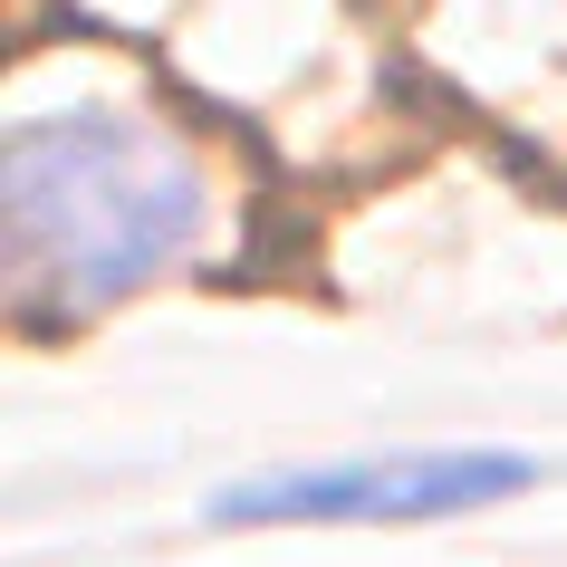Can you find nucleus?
I'll return each mask as SVG.
<instances>
[{"instance_id":"nucleus-2","label":"nucleus","mask_w":567,"mask_h":567,"mask_svg":"<svg viewBox=\"0 0 567 567\" xmlns=\"http://www.w3.org/2000/svg\"><path fill=\"white\" fill-rule=\"evenodd\" d=\"M538 462L501 443H414V452H365V462H318V472H269L212 491V529H423L462 519L509 491H529Z\"/></svg>"},{"instance_id":"nucleus-1","label":"nucleus","mask_w":567,"mask_h":567,"mask_svg":"<svg viewBox=\"0 0 567 567\" xmlns=\"http://www.w3.org/2000/svg\"><path fill=\"white\" fill-rule=\"evenodd\" d=\"M212 240V164L164 116L68 106L0 135V269L30 328H78L96 308L174 279Z\"/></svg>"}]
</instances>
